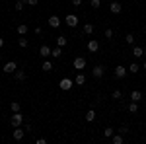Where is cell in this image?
<instances>
[{
  "label": "cell",
  "instance_id": "1",
  "mask_svg": "<svg viewBox=\"0 0 146 144\" xmlns=\"http://www.w3.org/2000/svg\"><path fill=\"white\" fill-rule=\"evenodd\" d=\"M10 123H12V127H22V123H23V115H22V111H16V113L12 115Z\"/></svg>",
  "mask_w": 146,
  "mask_h": 144
},
{
  "label": "cell",
  "instance_id": "2",
  "mask_svg": "<svg viewBox=\"0 0 146 144\" xmlns=\"http://www.w3.org/2000/svg\"><path fill=\"white\" fill-rule=\"evenodd\" d=\"M74 86V80H70V78H62L60 82H58V88L62 90V92H68V90H72Z\"/></svg>",
  "mask_w": 146,
  "mask_h": 144
},
{
  "label": "cell",
  "instance_id": "3",
  "mask_svg": "<svg viewBox=\"0 0 146 144\" xmlns=\"http://www.w3.org/2000/svg\"><path fill=\"white\" fill-rule=\"evenodd\" d=\"M72 64H74V68H76L78 72H82V70L86 68V58H84V56H76Z\"/></svg>",
  "mask_w": 146,
  "mask_h": 144
},
{
  "label": "cell",
  "instance_id": "4",
  "mask_svg": "<svg viewBox=\"0 0 146 144\" xmlns=\"http://www.w3.org/2000/svg\"><path fill=\"white\" fill-rule=\"evenodd\" d=\"M51 55H53V49H51L49 45H41V47H39V56H43V58H49Z\"/></svg>",
  "mask_w": 146,
  "mask_h": 144
},
{
  "label": "cell",
  "instance_id": "5",
  "mask_svg": "<svg viewBox=\"0 0 146 144\" xmlns=\"http://www.w3.org/2000/svg\"><path fill=\"white\" fill-rule=\"evenodd\" d=\"M12 136H14V140H22L23 136H25V131H23L22 127H14V133H12Z\"/></svg>",
  "mask_w": 146,
  "mask_h": 144
},
{
  "label": "cell",
  "instance_id": "6",
  "mask_svg": "<svg viewBox=\"0 0 146 144\" xmlns=\"http://www.w3.org/2000/svg\"><path fill=\"white\" fill-rule=\"evenodd\" d=\"M109 12H111V14H121V12H123V6H121L119 2L111 0V2H109Z\"/></svg>",
  "mask_w": 146,
  "mask_h": 144
},
{
  "label": "cell",
  "instance_id": "7",
  "mask_svg": "<svg viewBox=\"0 0 146 144\" xmlns=\"http://www.w3.org/2000/svg\"><path fill=\"white\" fill-rule=\"evenodd\" d=\"M64 22H66L68 27H76V25H78V18H76L74 14H68L66 18H64Z\"/></svg>",
  "mask_w": 146,
  "mask_h": 144
},
{
  "label": "cell",
  "instance_id": "8",
  "mask_svg": "<svg viewBox=\"0 0 146 144\" xmlns=\"http://www.w3.org/2000/svg\"><path fill=\"white\" fill-rule=\"evenodd\" d=\"M16 70H18V64H16L14 60H10V62L4 64V72H6V74H14Z\"/></svg>",
  "mask_w": 146,
  "mask_h": 144
},
{
  "label": "cell",
  "instance_id": "9",
  "mask_svg": "<svg viewBox=\"0 0 146 144\" xmlns=\"http://www.w3.org/2000/svg\"><path fill=\"white\" fill-rule=\"evenodd\" d=\"M103 74H105V68L101 66V64H98V66L92 68V76H94V78H101Z\"/></svg>",
  "mask_w": 146,
  "mask_h": 144
},
{
  "label": "cell",
  "instance_id": "10",
  "mask_svg": "<svg viewBox=\"0 0 146 144\" xmlns=\"http://www.w3.org/2000/svg\"><path fill=\"white\" fill-rule=\"evenodd\" d=\"M125 76H127V68L121 66V64H119V66H115V78H117V80H123Z\"/></svg>",
  "mask_w": 146,
  "mask_h": 144
},
{
  "label": "cell",
  "instance_id": "11",
  "mask_svg": "<svg viewBox=\"0 0 146 144\" xmlns=\"http://www.w3.org/2000/svg\"><path fill=\"white\" fill-rule=\"evenodd\" d=\"M84 84H86V76H84V72H78L74 78V86H84Z\"/></svg>",
  "mask_w": 146,
  "mask_h": 144
},
{
  "label": "cell",
  "instance_id": "12",
  "mask_svg": "<svg viewBox=\"0 0 146 144\" xmlns=\"http://www.w3.org/2000/svg\"><path fill=\"white\" fill-rule=\"evenodd\" d=\"M131 101H136V103L142 101V92H140V90H133V92H131Z\"/></svg>",
  "mask_w": 146,
  "mask_h": 144
},
{
  "label": "cell",
  "instance_id": "13",
  "mask_svg": "<svg viewBox=\"0 0 146 144\" xmlns=\"http://www.w3.org/2000/svg\"><path fill=\"white\" fill-rule=\"evenodd\" d=\"M47 23H49L51 27H55V29H56V27H60V18H58V16H51Z\"/></svg>",
  "mask_w": 146,
  "mask_h": 144
},
{
  "label": "cell",
  "instance_id": "14",
  "mask_svg": "<svg viewBox=\"0 0 146 144\" xmlns=\"http://www.w3.org/2000/svg\"><path fill=\"white\" fill-rule=\"evenodd\" d=\"M88 51H90V53H98V51H100V43H98L96 39H92L90 43H88Z\"/></svg>",
  "mask_w": 146,
  "mask_h": 144
},
{
  "label": "cell",
  "instance_id": "15",
  "mask_svg": "<svg viewBox=\"0 0 146 144\" xmlns=\"http://www.w3.org/2000/svg\"><path fill=\"white\" fill-rule=\"evenodd\" d=\"M133 56H136V58L144 56V49H142V47H138V45H133Z\"/></svg>",
  "mask_w": 146,
  "mask_h": 144
},
{
  "label": "cell",
  "instance_id": "16",
  "mask_svg": "<svg viewBox=\"0 0 146 144\" xmlns=\"http://www.w3.org/2000/svg\"><path fill=\"white\" fill-rule=\"evenodd\" d=\"M111 142H113V144H123V142H125V138H123V134H121V133H117V134H113V136H111Z\"/></svg>",
  "mask_w": 146,
  "mask_h": 144
},
{
  "label": "cell",
  "instance_id": "17",
  "mask_svg": "<svg viewBox=\"0 0 146 144\" xmlns=\"http://www.w3.org/2000/svg\"><path fill=\"white\" fill-rule=\"evenodd\" d=\"M18 45H20V49H27V47H29V41L25 39V35H20V39H18Z\"/></svg>",
  "mask_w": 146,
  "mask_h": 144
},
{
  "label": "cell",
  "instance_id": "18",
  "mask_svg": "<svg viewBox=\"0 0 146 144\" xmlns=\"http://www.w3.org/2000/svg\"><path fill=\"white\" fill-rule=\"evenodd\" d=\"M16 31H18L20 35H27V31H29V27H27L25 23H20V25L16 27Z\"/></svg>",
  "mask_w": 146,
  "mask_h": 144
},
{
  "label": "cell",
  "instance_id": "19",
  "mask_svg": "<svg viewBox=\"0 0 146 144\" xmlns=\"http://www.w3.org/2000/svg\"><path fill=\"white\" fill-rule=\"evenodd\" d=\"M41 70H43V72H51V70H53V62L45 58V62L41 64Z\"/></svg>",
  "mask_w": 146,
  "mask_h": 144
},
{
  "label": "cell",
  "instance_id": "20",
  "mask_svg": "<svg viewBox=\"0 0 146 144\" xmlns=\"http://www.w3.org/2000/svg\"><path fill=\"white\" fill-rule=\"evenodd\" d=\"M56 45H58V47H66L68 39L64 37V35H58V37H56Z\"/></svg>",
  "mask_w": 146,
  "mask_h": 144
},
{
  "label": "cell",
  "instance_id": "21",
  "mask_svg": "<svg viewBox=\"0 0 146 144\" xmlns=\"http://www.w3.org/2000/svg\"><path fill=\"white\" fill-rule=\"evenodd\" d=\"M53 58H60V56H62V47H58V45H56L55 49H53Z\"/></svg>",
  "mask_w": 146,
  "mask_h": 144
},
{
  "label": "cell",
  "instance_id": "22",
  "mask_svg": "<svg viewBox=\"0 0 146 144\" xmlns=\"http://www.w3.org/2000/svg\"><path fill=\"white\" fill-rule=\"evenodd\" d=\"M14 78H16L18 82H23V80H25V72H23V70H16V72H14Z\"/></svg>",
  "mask_w": 146,
  "mask_h": 144
},
{
  "label": "cell",
  "instance_id": "23",
  "mask_svg": "<svg viewBox=\"0 0 146 144\" xmlns=\"http://www.w3.org/2000/svg\"><path fill=\"white\" fill-rule=\"evenodd\" d=\"M82 31H84V35H92L94 33V25L92 23H84V29Z\"/></svg>",
  "mask_w": 146,
  "mask_h": 144
},
{
  "label": "cell",
  "instance_id": "24",
  "mask_svg": "<svg viewBox=\"0 0 146 144\" xmlns=\"http://www.w3.org/2000/svg\"><path fill=\"white\" fill-rule=\"evenodd\" d=\"M127 109H129V113H138V103L136 101H131Z\"/></svg>",
  "mask_w": 146,
  "mask_h": 144
},
{
  "label": "cell",
  "instance_id": "25",
  "mask_svg": "<svg viewBox=\"0 0 146 144\" xmlns=\"http://www.w3.org/2000/svg\"><path fill=\"white\" fill-rule=\"evenodd\" d=\"M94 119H96V111H94V107H92V109H88V113H86V121L92 123Z\"/></svg>",
  "mask_w": 146,
  "mask_h": 144
},
{
  "label": "cell",
  "instance_id": "26",
  "mask_svg": "<svg viewBox=\"0 0 146 144\" xmlns=\"http://www.w3.org/2000/svg\"><path fill=\"white\" fill-rule=\"evenodd\" d=\"M103 134H105L107 138H111L113 134H115V129H113V127H105V129H103Z\"/></svg>",
  "mask_w": 146,
  "mask_h": 144
},
{
  "label": "cell",
  "instance_id": "27",
  "mask_svg": "<svg viewBox=\"0 0 146 144\" xmlns=\"http://www.w3.org/2000/svg\"><path fill=\"white\" fill-rule=\"evenodd\" d=\"M10 109H12V113H16V111H22V105H20L18 101H12V103H10Z\"/></svg>",
  "mask_w": 146,
  "mask_h": 144
},
{
  "label": "cell",
  "instance_id": "28",
  "mask_svg": "<svg viewBox=\"0 0 146 144\" xmlns=\"http://www.w3.org/2000/svg\"><path fill=\"white\" fill-rule=\"evenodd\" d=\"M127 70H131V74H136V72H138V70H140V66H138V64H136V62H131V66L127 68Z\"/></svg>",
  "mask_w": 146,
  "mask_h": 144
},
{
  "label": "cell",
  "instance_id": "29",
  "mask_svg": "<svg viewBox=\"0 0 146 144\" xmlns=\"http://www.w3.org/2000/svg\"><path fill=\"white\" fill-rule=\"evenodd\" d=\"M23 6H25V4H23L22 0H18V2L14 4V10H16V12H22V10H23Z\"/></svg>",
  "mask_w": 146,
  "mask_h": 144
},
{
  "label": "cell",
  "instance_id": "30",
  "mask_svg": "<svg viewBox=\"0 0 146 144\" xmlns=\"http://www.w3.org/2000/svg\"><path fill=\"white\" fill-rule=\"evenodd\" d=\"M111 98L113 100H121V98H123V92H121V90H115V92L111 94Z\"/></svg>",
  "mask_w": 146,
  "mask_h": 144
},
{
  "label": "cell",
  "instance_id": "31",
  "mask_svg": "<svg viewBox=\"0 0 146 144\" xmlns=\"http://www.w3.org/2000/svg\"><path fill=\"white\" fill-rule=\"evenodd\" d=\"M125 41H127V45H135V35L129 33L127 37H125Z\"/></svg>",
  "mask_w": 146,
  "mask_h": 144
},
{
  "label": "cell",
  "instance_id": "32",
  "mask_svg": "<svg viewBox=\"0 0 146 144\" xmlns=\"http://www.w3.org/2000/svg\"><path fill=\"white\" fill-rule=\"evenodd\" d=\"M117 133H121V134H123V136H125V134H129V133H131V131H129V127H127V125H123V127H121V129H119Z\"/></svg>",
  "mask_w": 146,
  "mask_h": 144
},
{
  "label": "cell",
  "instance_id": "33",
  "mask_svg": "<svg viewBox=\"0 0 146 144\" xmlns=\"http://www.w3.org/2000/svg\"><path fill=\"white\" fill-rule=\"evenodd\" d=\"M103 35H105L107 39H111V37H113V29H111V27H107V29H105V33H103Z\"/></svg>",
  "mask_w": 146,
  "mask_h": 144
},
{
  "label": "cell",
  "instance_id": "34",
  "mask_svg": "<svg viewBox=\"0 0 146 144\" xmlns=\"http://www.w3.org/2000/svg\"><path fill=\"white\" fill-rule=\"evenodd\" d=\"M33 31H35V35H43V27H41V25H37Z\"/></svg>",
  "mask_w": 146,
  "mask_h": 144
},
{
  "label": "cell",
  "instance_id": "35",
  "mask_svg": "<svg viewBox=\"0 0 146 144\" xmlns=\"http://www.w3.org/2000/svg\"><path fill=\"white\" fill-rule=\"evenodd\" d=\"M92 8H100V0H90Z\"/></svg>",
  "mask_w": 146,
  "mask_h": 144
},
{
  "label": "cell",
  "instance_id": "36",
  "mask_svg": "<svg viewBox=\"0 0 146 144\" xmlns=\"http://www.w3.org/2000/svg\"><path fill=\"white\" fill-rule=\"evenodd\" d=\"M82 4V0H72V6H80Z\"/></svg>",
  "mask_w": 146,
  "mask_h": 144
},
{
  "label": "cell",
  "instance_id": "37",
  "mask_svg": "<svg viewBox=\"0 0 146 144\" xmlns=\"http://www.w3.org/2000/svg\"><path fill=\"white\" fill-rule=\"evenodd\" d=\"M27 4H29V6H35V4H37V0H27Z\"/></svg>",
  "mask_w": 146,
  "mask_h": 144
},
{
  "label": "cell",
  "instance_id": "38",
  "mask_svg": "<svg viewBox=\"0 0 146 144\" xmlns=\"http://www.w3.org/2000/svg\"><path fill=\"white\" fill-rule=\"evenodd\" d=\"M2 45H4V39H2V37H0V49H2Z\"/></svg>",
  "mask_w": 146,
  "mask_h": 144
},
{
  "label": "cell",
  "instance_id": "39",
  "mask_svg": "<svg viewBox=\"0 0 146 144\" xmlns=\"http://www.w3.org/2000/svg\"><path fill=\"white\" fill-rule=\"evenodd\" d=\"M144 70H146V60H144Z\"/></svg>",
  "mask_w": 146,
  "mask_h": 144
},
{
  "label": "cell",
  "instance_id": "40",
  "mask_svg": "<svg viewBox=\"0 0 146 144\" xmlns=\"http://www.w3.org/2000/svg\"><path fill=\"white\" fill-rule=\"evenodd\" d=\"M144 56H146V49H144Z\"/></svg>",
  "mask_w": 146,
  "mask_h": 144
},
{
  "label": "cell",
  "instance_id": "41",
  "mask_svg": "<svg viewBox=\"0 0 146 144\" xmlns=\"http://www.w3.org/2000/svg\"><path fill=\"white\" fill-rule=\"evenodd\" d=\"M0 58H2V55H0Z\"/></svg>",
  "mask_w": 146,
  "mask_h": 144
},
{
  "label": "cell",
  "instance_id": "42",
  "mask_svg": "<svg viewBox=\"0 0 146 144\" xmlns=\"http://www.w3.org/2000/svg\"><path fill=\"white\" fill-rule=\"evenodd\" d=\"M109 2H111V0H109Z\"/></svg>",
  "mask_w": 146,
  "mask_h": 144
},
{
  "label": "cell",
  "instance_id": "43",
  "mask_svg": "<svg viewBox=\"0 0 146 144\" xmlns=\"http://www.w3.org/2000/svg\"><path fill=\"white\" fill-rule=\"evenodd\" d=\"M144 29H146V27H144Z\"/></svg>",
  "mask_w": 146,
  "mask_h": 144
}]
</instances>
